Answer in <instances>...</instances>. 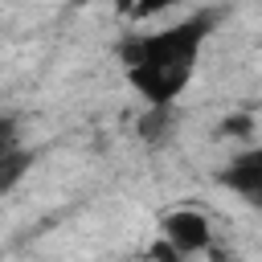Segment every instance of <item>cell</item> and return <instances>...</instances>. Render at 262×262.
<instances>
[{"label":"cell","mask_w":262,"mask_h":262,"mask_svg":"<svg viewBox=\"0 0 262 262\" xmlns=\"http://www.w3.org/2000/svg\"><path fill=\"white\" fill-rule=\"evenodd\" d=\"M246 201H250V205H258V209H262V188H254V192H246Z\"/></svg>","instance_id":"6"},{"label":"cell","mask_w":262,"mask_h":262,"mask_svg":"<svg viewBox=\"0 0 262 262\" xmlns=\"http://www.w3.org/2000/svg\"><path fill=\"white\" fill-rule=\"evenodd\" d=\"M221 180H225L229 188H237L242 196H246V192H254V188H262V147H258V151H246V156H237Z\"/></svg>","instance_id":"3"},{"label":"cell","mask_w":262,"mask_h":262,"mask_svg":"<svg viewBox=\"0 0 262 262\" xmlns=\"http://www.w3.org/2000/svg\"><path fill=\"white\" fill-rule=\"evenodd\" d=\"M221 131H225V135H246V131H250V119H246V115L225 119V123H221Z\"/></svg>","instance_id":"5"},{"label":"cell","mask_w":262,"mask_h":262,"mask_svg":"<svg viewBox=\"0 0 262 262\" xmlns=\"http://www.w3.org/2000/svg\"><path fill=\"white\" fill-rule=\"evenodd\" d=\"M0 164H4V168H0V188H4V192H8V188H12V184H16V176H20V172H25V164H29V156H25V151H16V147H12V151H4V156H0Z\"/></svg>","instance_id":"4"},{"label":"cell","mask_w":262,"mask_h":262,"mask_svg":"<svg viewBox=\"0 0 262 262\" xmlns=\"http://www.w3.org/2000/svg\"><path fill=\"white\" fill-rule=\"evenodd\" d=\"M213 16L201 12L184 25H172L164 33H151V37H139L123 49L127 57V74H131V86L143 90L156 106H168L192 78V61H196V49L209 33Z\"/></svg>","instance_id":"1"},{"label":"cell","mask_w":262,"mask_h":262,"mask_svg":"<svg viewBox=\"0 0 262 262\" xmlns=\"http://www.w3.org/2000/svg\"><path fill=\"white\" fill-rule=\"evenodd\" d=\"M164 237L172 242V250H205L209 246V221L201 213H168L164 217Z\"/></svg>","instance_id":"2"}]
</instances>
